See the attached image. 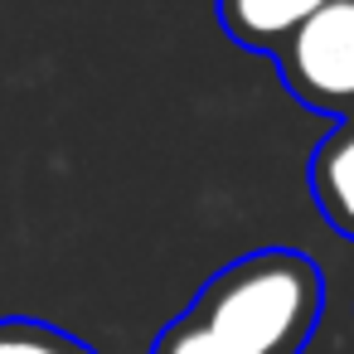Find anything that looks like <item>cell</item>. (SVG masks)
Here are the masks:
<instances>
[{"mask_svg": "<svg viewBox=\"0 0 354 354\" xmlns=\"http://www.w3.org/2000/svg\"><path fill=\"white\" fill-rule=\"evenodd\" d=\"M320 310V267L296 248H257L218 267L151 339V354H301Z\"/></svg>", "mask_w": 354, "mask_h": 354, "instance_id": "6da1fadb", "label": "cell"}, {"mask_svg": "<svg viewBox=\"0 0 354 354\" xmlns=\"http://www.w3.org/2000/svg\"><path fill=\"white\" fill-rule=\"evenodd\" d=\"M306 185L325 223L344 238H354V117L335 122V131L310 151Z\"/></svg>", "mask_w": 354, "mask_h": 354, "instance_id": "3957f363", "label": "cell"}, {"mask_svg": "<svg viewBox=\"0 0 354 354\" xmlns=\"http://www.w3.org/2000/svg\"><path fill=\"white\" fill-rule=\"evenodd\" d=\"M330 0H218V25L233 44L277 54V44Z\"/></svg>", "mask_w": 354, "mask_h": 354, "instance_id": "277c9868", "label": "cell"}, {"mask_svg": "<svg viewBox=\"0 0 354 354\" xmlns=\"http://www.w3.org/2000/svg\"><path fill=\"white\" fill-rule=\"evenodd\" d=\"M349 6H354V0H349Z\"/></svg>", "mask_w": 354, "mask_h": 354, "instance_id": "8992f818", "label": "cell"}, {"mask_svg": "<svg viewBox=\"0 0 354 354\" xmlns=\"http://www.w3.org/2000/svg\"><path fill=\"white\" fill-rule=\"evenodd\" d=\"M0 354H97V349L68 330L49 325V320L6 315L0 320Z\"/></svg>", "mask_w": 354, "mask_h": 354, "instance_id": "5b68a950", "label": "cell"}, {"mask_svg": "<svg viewBox=\"0 0 354 354\" xmlns=\"http://www.w3.org/2000/svg\"><path fill=\"white\" fill-rule=\"evenodd\" d=\"M277 73L306 112L354 117V6L330 0L277 44Z\"/></svg>", "mask_w": 354, "mask_h": 354, "instance_id": "7a4b0ae2", "label": "cell"}]
</instances>
